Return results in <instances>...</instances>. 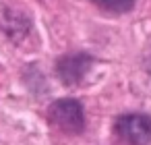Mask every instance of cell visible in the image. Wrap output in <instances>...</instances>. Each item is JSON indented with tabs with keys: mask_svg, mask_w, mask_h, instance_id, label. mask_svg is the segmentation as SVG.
<instances>
[{
	"mask_svg": "<svg viewBox=\"0 0 151 145\" xmlns=\"http://www.w3.org/2000/svg\"><path fill=\"white\" fill-rule=\"evenodd\" d=\"M48 118L56 128H60L62 133H68V135H79L85 128L83 108L77 100H70V97L56 100L48 108Z\"/></svg>",
	"mask_w": 151,
	"mask_h": 145,
	"instance_id": "obj_1",
	"label": "cell"
},
{
	"mask_svg": "<svg viewBox=\"0 0 151 145\" xmlns=\"http://www.w3.org/2000/svg\"><path fill=\"white\" fill-rule=\"evenodd\" d=\"M116 133L126 145H147L151 141V118L145 114H124L116 122Z\"/></svg>",
	"mask_w": 151,
	"mask_h": 145,
	"instance_id": "obj_2",
	"label": "cell"
},
{
	"mask_svg": "<svg viewBox=\"0 0 151 145\" xmlns=\"http://www.w3.org/2000/svg\"><path fill=\"white\" fill-rule=\"evenodd\" d=\"M91 56L87 54H66L58 60L56 71L64 85H79L91 69Z\"/></svg>",
	"mask_w": 151,
	"mask_h": 145,
	"instance_id": "obj_3",
	"label": "cell"
},
{
	"mask_svg": "<svg viewBox=\"0 0 151 145\" xmlns=\"http://www.w3.org/2000/svg\"><path fill=\"white\" fill-rule=\"evenodd\" d=\"M91 2L104 11H110V13H126L132 9L134 0H91Z\"/></svg>",
	"mask_w": 151,
	"mask_h": 145,
	"instance_id": "obj_4",
	"label": "cell"
}]
</instances>
